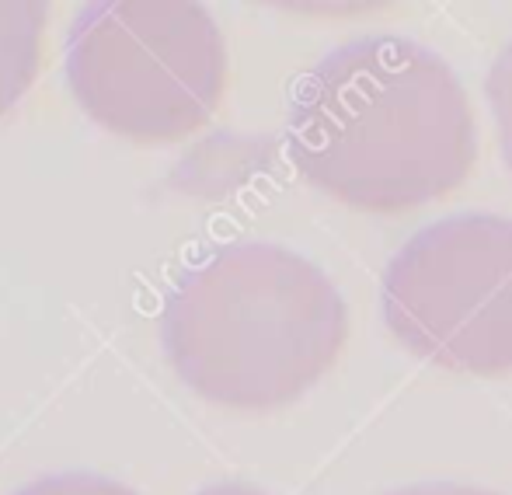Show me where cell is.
<instances>
[{
	"label": "cell",
	"instance_id": "cell-9",
	"mask_svg": "<svg viewBox=\"0 0 512 495\" xmlns=\"http://www.w3.org/2000/svg\"><path fill=\"white\" fill-rule=\"evenodd\" d=\"M199 495H265L258 492L255 485H241V482H220V485H209Z\"/></svg>",
	"mask_w": 512,
	"mask_h": 495
},
{
	"label": "cell",
	"instance_id": "cell-4",
	"mask_svg": "<svg viewBox=\"0 0 512 495\" xmlns=\"http://www.w3.org/2000/svg\"><path fill=\"white\" fill-rule=\"evenodd\" d=\"M387 328L415 356L471 377L512 370V220L460 213L422 227L384 272Z\"/></svg>",
	"mask_w": 512,
	"mask_h": 495
},
{
	"label": "cell",
	"instance_id": "cell-2",
	"mask_svg": "<svg viewBox=\"0 0 512 495\" xmlns=\"http://www.w3.org/2000/svg\"><path fill=\"white\" fill-rule=\"evenodd\" d=\"M161 339L199 398L269 412L335 367L349 339V307L310 258L272 241H241L178 279Z\"/></svg>",
	"mask_w": 512,
	"mask_h": 495
},
{
	"label": "cell",
	"instance_id": "cell-7",
	"mask_svg": "<svg viewBox=\"0 0 512 495\" xmlns=\"http://www.w3.org/2000/svg\"><path fill=\"white\" fill-rule=\"evenodd\" d=\"M14 495H140L119 482H108V478L98 475H49L39 478V482L25 485Z\"/></svg>",
	"mask_w": 512,
	"mask_h": 495
},
{
	"label": "cell",
	"instance_id": "cell-5",
	"mask_svg": "<svg viewBox=\"0 0 512 495\" xmlns=\"http://www.w3.org/2000/svg\"><path fill=\"white\" fill-rule=\"evenodd\" d=\"M46 11L28 0H0V119L21 102L42 67Z\"/></svg>",
	"mask_w": 512,
	"mask_h": 495
},
{
	"label": "cell",
	"instance_id": "cell-1",
	"mask_svg": "<svg viewBox=\"0 0 512 495\" xmlns=\"http://www.w3.org/2000/svg\"><path fill=\"white\" fill-rule=\"evenodd\" d=\"M290 154L338 203L415 210L471 175L474 109L439 53L398 35H366L331 49L300 81Z\"/></svg>",
	"mask_w": 512,
	"mask_h": 495
},
{
	"label": "cell",
	"instance_id": "cell-6",
	"mask_svg": "<svg viewBox=\"0 0 512 495\" xmlns=\"http://www.w3.org/2000/svg\"><path fill=\"white\" fill-rule=\"evenodd\" d=\"M488 102H492L495 123H499L502 154L512 168V42L499 49L492 70H488Z\"/></svg>",
	"mask_w": 512,
	"mask_h": 495
},
{
	"label": "cell",
	"instance_id": "cell-3",
	"mask_svg": "<svg viewBox=\"0 0 512 495\" xmlns=\"http://www.w3.org/2000/svg\"><path fill=\"white\" fill-rule=\"evenodd\" d=\"M227 42L206 7L112 0L77 18L67 81L81 109L136 143H171L209 123L227 91Z\"/></svg>",
	"mask_w": 512,
	"mask_h": 495
},
{
	"label": "cell",
	"instance_id": "cell-8",
	"mask_svg": "<svg viewBox=\"0 0 512 495\" xmlns=\"http://www.w3.org/2000/svg\"><path fill=\"white\" fill-rule=\"evenodd\" d=\"M387 495H502L492 489H478V485H453V482H429V485H405L398 492Z\"/></svg>",
	"mask_w": 512,
	"mask_h": 495
}]
</instances>
